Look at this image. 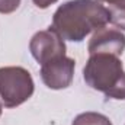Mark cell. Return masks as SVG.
Wrapping results in <instances>:
<instances>
[{"label": "cell", "instance_id": "1", "mask_svg": "<svg viewBox=\"0 0 125 125\" xmlns=\"http://www.w3.org/2000/svg\"><path fill=\"white\" fill-rule=\"evenodd\" d=\"M109 22V10L97 0H68L52 16L51 29L62 39L82 42L89 33L105 28Z\"/></svg>", "mask_w": 125, "mask_h": 125}, {"label": "cell", "instance_id": "2", "mask_svg": "<svg viewBox=\"0 0 125 125\" xmlns=\"http://www.w3.org/2000/svg\"><path fill=\"white\" fill-rule=\"evenodd\" d=\"M87 86L102 92L106 97L125 100V70L119 57L111 54H93L83 68Z\"/></svg>", "mask_w": 125, "mask_h": 125}, {"label": "cell", "instance_id": "3", "mask_svg": "<svg viewBox=\"0 0 125 125\" xmlns=\"http://www.w3.org/2000/svg\"><path fill=\"white\" fill-rule=\"evenodd\" d=\"M35 92L31 73L18 65L0 67V103L12 109L25 103Z\"/></svg>", "mask_w": 125, "mask_h": 125}, {"label": "cell", "instance_id": "4", "mask_svg": "<svg viewBox=\"0 0 125 125\" xmlns=\"http://www.w3.org/2000/svg\"><path fill=\"white\" fill-rule=\"evenodd\" d=\"M29 51L32 57L42 65L47 61L65 55V44L61 36L50 28L36 32L32 36L29 42Z\"/></svg>", "mask_w": 125, "mask_h": 125}, {"label": "cell", "instance_id": "5", "mask_svg": "<svg viewBox=\"0 0 125 125\" xmlns=\"http://www.w3.org/2000/svg\"><path fill=\"white\" fill-rule=\"evenodd\" d=\"M76 61L67 55L54 58L41 65V79L44 84L52 90H61L71 84Z\"/></svg>", "mask_w": 125, "mask_h": 125}, {"label": "cell", "instance_id": "6", "mask_svg": "<svg viewBox=\"0 0 125 125\" xmlns=\"http://www.w3.org/2000/svg\"><path fill=\"white\" fill-rule=\"evenodd\" d=\"M125 50V35L118 29L100 28L92 35L87 51L89 55L93 54H111L121 57Z\"/></svg>", "mask_w": 125, "mask_h": 125}, {"label": "cell", "instance_id": "7", "mask_svg": "<svg viewBox=\"0 0 125 125\" xmlns=\"http://www.w3.org/2000/svg\"><path fill=\"white\" fill-rule=\"evenodd\" d=\"M71 125H112L111 119L99 112H83L74 118Z\"/></svg>", "mask_w": 125, "mask_h": 125}, {"label": "cell", "instance_id": "8", "mask_svg": "<svg viewBox=\"0 0 125 125\" xmlns=\"http://www.w3.org/2000/svg\"><path fill=\"white\" fill-rule=\"evenodd\" d=\"M109 22L118 29L125 31V0L109 6Z\"/></svg>", "mask_w": 125, "mask_h": 125}, {"label": "cell", "instance_id": "9", "mask_svg": "<svg viewBox=\"0 0 125 125\" xmlns=\"http://www.w3.org/2000/svg\"><path fill=\"white\" fill-rule=\"evenodd\" d=\"M21 4V0H0V13L9 15L13 13Z\"/></svg>", "mask_w": 125, "mask_h": 125}, {"label": "cell", "instance_id": "10", "mask_svg": "<svg viewBox=\"0 0 125 125\" xmlns=\"http://www.w3.org/2000/svg\"><path fill=\"white\" fill-rule=\"evenodd\" d=\"M32 1H33V4H35L36 7H39V9H47V7H50L51 4L57 3L58 0H32Z\"/></svg>", "mask_w": 125, "mask_h": 125}, {"label": "cell", "instance_id": "11", "mask_svg": "<svg viewBox=\"0 0 125 125\" xmlns=\"http://www.w3.org/2000/svg\"><path fill=\"white\" fill-rule=\"evenodd\" d=\"M97 1H105V3H109V4H114V3H118L121 0H97Z\"/></svg>", "mask_w": 125, "mask_h": 125}, {"label": "cell", "instance_id": "12", "mask_svg": "<svg viewBox=\"0 0 125 125\" xmlns=\"http://www.w3.org/2000/svg\"><path fill=\"white\" fill-rule=\"evenodd\" d=\"M0 116H1V103H0Z\"/></svg>", "mask_w": 125, "mask_h": 125}]
</instances>
